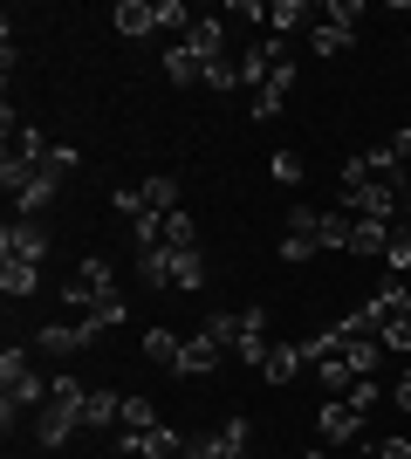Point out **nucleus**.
<instances>
[{"instance_id": "f257e3e1", "label": "nucleus", "mask_w": 411, "mask_h": 459, "mask_svg": "<svg viewBox=\"0 0 411 459\" xmlns=\"http://www.w3.org/2000/svg\"><path fill=\"white\" fill-rule=\"evenodd\" d=\"M0 186L14 192L21 220H41V212L56 206V192H62V172H48L41 158H0Z\"/></svg>"}, {"instance_id": "f03ea898", "label": "nucleus", "mask_w": 411, "mask_h": 459, "mask_svg": "<svg viewBox=\"0 0 411 459\" xmlns=\"http://www.w3.org/2000/svg\"><path fill=\"white\" fill-rule=\"evenodd\" d=\"M48 384H56V404H41L35 439H41V446H69V439L82 432V404H90V391H82L69 370H62V377H48Z\"/></svg>"}, {"instance_id": "7ed1b4c3", "label": "nucleus", "mask_w": 411, "mask_h": 459, "mask_svg": "<svg viewBox=\"0 0 411 459\" xmlns=\"http://www.w3.org/2000/svg\"><path fill=\"white\" fill-rule=\"evenodd\" d=\"M62 302L76 308V316H90V308H103V302H117V268H110L103 254H90V261L62 281Z\"/></svg>"}, {"instance_id": "20e7f679", "label": "nucleus", "mask_w": 411, "mask_h": 459, "mask_svg": "<svg viewBox=\"0 0 411 459\" xmlns=\"http://www.w3.org/2000/svg\"><path fill=\"white\" fill-rule=\"evenodd\" d=\"M268 357H274L268 308H261V302H247V308H240V336H234V364H247V370H268Z\"/></svg>"}, {"instance_id": "39448f33", "label": "nucleus", "mask_w": 411, "mask_h": 459, "mask_svg": "<svg viewBox=\"0 0 411 459\" xmlns=\"http://www.w3.org/2000/svg\"><path fill=\"white\" fill-rule=\"evenodd\" d=\"M343 212H350V220H384V227H398V178H371V186L343 192Z\"/></svg>"}, {"instance_id": "423d86ee", "label": "nucleus", "mask_w": 411, "mask_h": 459, "mask_svg": "<svg viewBox=\"0 0 411 459\" xmlns=\"http://www.w3.org/2000/svg\"><path fill=\"white\" fill-rule=\"evenodd\" d=\"M0 261H48V227L41 220H14L0 233Z\"/></svg>"}, {"instance_id": "0eeeda50", "label": "nucleus", "mask_w": 411, "mask_h": 459, "mask_svg": "<svg viewBox=\"0 0 411 459\" xmlns=\"http://www.w3.org/2000/svg\"><path fill=\"white\" fill-rule=\"evenodd\" d=\"M219 364H227V343H213V336L199 329V336H185V350H178V370H172V377H213Z\"/></svg>"}, {"instance_id": "6e6552de", "label": "nucleus", "mask_w": 411, "mask_h": 459, "mask_svg": "<svg viewBox=\"0 0 411 459\" xmlns=\"http://www.w3.org/2000/svg\"><path fill=\"white\" fill-rule=\"evenodd\" d=\"M322 439H330V446H356V439H364V411H356L350 398L322 404Z\"/></svg>"}, {"instance_id": "1a4fd4ad", "label": "nucleus", "mask_w": 411, "mask_h": 459, "mask_svg": "<svg viewBox=\"0 0 411 459\" xmlns=\"http://www.w3.org/2000/svg\"><path fill=\"white\" fill-rule=\"evenodd\" d=\"M288 90H295V62H288V69H274V76H268V90H254V96H247V110H254V124H268V117H281V103H288Z\"/></svg>"}, {"instance_id": "9d476101", "label": "nucleus", "mask_w": 411, "mask_h": 459, "mask_svg": "<svg viewBox=\"0 0 411 459\" xmlns=\"http://www.w3.org/2000/svg\"><path fill=\"white\" fill-rule=\"evenodd\" d=\"M110 425H124V398H117V391H90V404H82V432H110Z\"/></svg>"}, {"instance_id": "9b49d317", "label": "nucleus", "mask_w": 411, "mask_h": 459, "mask_svg": "<svg viewBox=\"0 0 411 459\" xmlns=\"http://www.w3.org/2000/svg\"><path fill=\"white\" fill-rule=\"evenodd\" d=\"M302 370H309V350H302V343H274V357H268L261 377H268V384H295Z\"/></svg>"}, {"instance_id": "f8f14e48", "label": "nucleus", "mask_w": 411, "mask_h": 459, "mask_svg": "<svg viewBox=\"0 0 411 459\" xmlns=\"http://www.w3.org/2000/svg\"><path fill=\"white\" fill-rule=\"evenodd\" d=\"M309 48H315V56H350L356 28H350V21H322V28H309Z\"/></svg>"}, {"instance_id": "ddd939ff", "label": "nucleus", "mask_w": 411, "mask_h": 459, "mask_svg": "<svg viewBox=\"0 0 411 459\" xmlns=\"http://www.w3.org/2000/svg\"><path fill=\"white\" fill-rule=\"evenodd\" d=\"M165 76H172L178 90H193V82H206V62H199L185 41H172V48H165Z\"/></svg>"}, {"instance_id": "4468645a", "label": "nucleus", "mask_w": 411, "mask_h": 459, "mask_svg": "<svg viewBox=\"0 0 411 459\" xmlns=\"http://www.w3.org/2000/svg\"><path fill=\"white\" fill-rule=\"evenodd\" d=\"M41 288V261H0V295H35Z\"/></svg>"}, {"instance_id": "2eb2a0df", "label": "nucleus", "mask_w": 411, "mask_h": 459, "mask_svg": "<svg viewBox=\"0 0 411 459\" xmlns=\"http://www.w3.org/2000/svg\"><path fill=\"white\" fill-rule=\"evenodd\" d=\"M199 281H206V254H199V247H172V288H178V295H193Z\"/></svg>"}, {"instance_id": "dca6fc26", "label": "nucleus", "mask_w": 411, "mask_h": 459, "mask_svg": "<svg viewBox=\"0 0 411 459\" xmlns=\"http://www.w3.org/2000/svg\"><path fill=\"white\" fill-rule=\"evenodd\" d=\"M158 28V0H117V35H151Z\"/></svg>"}, {"instance_id": "f3484780", "label": "nucleus", "mask_w": 411, "mask_h": 459, "mask_svg": "<svg viewBox=\"0 0 411 459\" xmlns=\"http://www.w3.org/2000/svg\"><path fill=\"white\" fill-rule=\"evenodd\" d=\"M185 48H193L199 62H219V56H227V28H219V21H193Z\"/></svg>"}, {"instance_id": "a211bd4d", "label": "nucleus", "mask_w": 411, "mask_h": 459, "mask_svg": "<svg viewBox=\"0 0 411 459\" xmlns=\"http://www.w3.org/2000/svg\"><path fill=\"white\" fill-rule=\"evenodd\" d=\"M137 281L144 288H172V247H137Z\"/></svg>"}, {"instance_id": "6ab92c4d", "label": "nucleus", "mask_w": 411, "mask_h": 459, "mask_svg": "<svg viewBox=\"0 0 411 459\" xmlns=\"http://www.w3.org/2000/svg\"><path fill=\"white\" fill-rule=\"evenodd\" d=\"M343 364H350V377H377V370H384V343H377V336H356V343L343 350Z\"/></svg>"}, {"instance_id": "aec40b11", "label": "nucleus", "mask_w": 411, "mask_h": 459, "mask_svg": "<svg viewBox=\"0 0 411 459\" xmlns=\"http://www.w3.org/2000/svg\"><path fill=\"white\" fill-rule=\"evenodd\" d=\"M350 233H356V220L336 206V212H322V220H315V247H343V254H350Z\"/></svg>"}, {"instance_id": "412c9836", "label": "nucleus", "mask_w": 411, "mask_h": 459, "mask_svg": "<svg viewBox=\"0 0 411 459\" xmlns=\"http://www.w3.org/2000/svg\"><path fill=\"white\" fill-rule=\"evenodd\" d=\"M377 343L398 350V357H411V316H405V308H384V323H377Z\"/></svg>"}, {"instance_id": "4be33fe9", "label": "nucleus", "mask_w": 411, "mask_h": 459, "mask_svg": "<svg viewBox=\"0 0 411 459\" xmlns=\"http://www.w3.org/2000/svg\"><path fill=\"white\" fill-rule=\"evenodd\" d=\"M178 350H185V343H178L172 329H144V357H151L158 370H178Z\"/></svg>"}, {"instance_id": "5701e85b", "label": "nucleus", "mask_w": 411, "mask_h": 459, "mask_svg": "<svg viewBox=\"0 0 411 459\" xmlns=\"http://www.w3.org/2000/svg\"><path fill=\"white\" fill-rule=\"evenodd\" d=\"M391 233H398V227H384V220H356L350 254H384V247H391Z\"/></svg>"}, {"instance_id": "b1692460", "label": "nucleus", "mask_w": 411, "mask_h": 459, "mask_svg": "<svg viewBox=\"0 0 411 459\" xmlns=\"http://www.w3.org/2000/svg\"><path fill=\"white\" fill-rule=\"evenodd\" d=\"M309 21V0H268V28L274 35H288V28H302Z\"/></svg>"}, {"instance_id": "393cba45", "label": "nucleus", "mask_w": 411, "mask_h": 459, "mask_svg": "<svg viewBox=\"0 0 411 459\" xmlns=\"http://www.w3.org/2000/svg\"><path fill=\"white\" fill-rule=\"evenodd\" d=\"M144 206L151 212H178V178H165V172L144 178Z\"/></svg>"}, {"instance_id": "a878e982", "label": "nucleus", "mask_w": 411, "mask_h": 459, "mask_svg": "<svg viewBox=\"0 0 411 459\" xmlns=\"http://www.w3.org/2000/svg\"><path fill=\"white\" fill-rule=\"evenodd\" d=\"M165 247H199V227H193V212H185V206L165 212Z\"/></svg>"}, {"instance_id": "bb28decb", "label": "nucleus", "mask_w": 411, "mask_h": 459, "mask_svg": "<svg viewBox=\"0 0 411 459\" xmlns=\"http://www.w3.org/2000/svg\"><path fill=\"white\" fill-rule=\"evenodd\" d=\"M343 398H350V404H356V411H364V419H371L377 404H384V384H377V377H356V384H350V391H343Z\"/></svg>"}, {"instance_id": "cd10ccee", "label": "nucleus", "mask_w": 411, "mask_h": 459, "mask_svg": "<svg viewBox=\"0 0 411 459\" xmlns=\"http://www.w3.org/2000/svg\"><path fill=\"white\" fill-rule=\"evenodd\" d=\"M35 343H41V350H56V357H69V350H82V336H76V323H69V329H62V323H48V329L35 336Z\"/></svg>"}, {"instance_id": "c85d7f7f", "label": "nucleus", "mask_w": 411, "mask_h": 459, "mask_svg": "<svg viewBox=\"0 0 411 459\" xmlns=\"http://www.w3.org/2000/svg\"><path fill=\"white\" fill-rule=\"evenodd\" d=\"M206 336L234 350V336H240V316H234V308H213V316H206Z\"/></svg>"}, {"instance_id": "c756f323", "label": "nucleus", "mask_w": 411, "mask_h": 459, "mask_svg": "<svg viewBox=\"0 0 411 459\" xmlns=\"http://www.w3.org/2000/svg\"><path fill=\"white\" fill-rule=\"evenodd\" d=\"M213 432H219L227 453H247V446H254V425H247V419H227V425H213Z\"/></svg>"}, {"instance_id": "7c9ffc66", "label": "nucleus", "mask_w": 411, "mask_h": 459, "mask_svg": "<svg viewBox=\"0 0 411 459\" xmlns=\"http://www.w3.org/2000/svg\"><path fill=\"white\" fill-rule=\"evenodd\" d=\"M124 432H158V411L144 398H124Z\"/></svg>"}, {"instance_id": "2f4dec72", "label": "nucleus", "mask_w": 411, "mask_h": 459, "mask_svg": "<svg viewBox=\"0 0 411 459\" xmlns=\"http://www.w3.org/2000/svg\"><path fill=\"white\" fill-rule=\"evenodd\" d=\"M110 206H117L124 220H131V227L144 220V212H151V206H144V186H117V199H110Z\"/></svg>"}, {"instance_id": "473e14b6", "label": "nucleus", "mask_w": 411, "mask_h": 459, "mask_svg": "<svg viewBox=\"0 0 411 459\" xmlns=\"http://www.w3.org/2000/svg\"><path fill=\"white\" fill-rule=\"evenodd\" d=\"M384 268H391V274H405V268H411V227H398V233H391V247H384Z\"/></svg>"}, {"instance_id": "72a5a7b5", "label": "nucleus", "mask_w": 411, "mask_h": 459, "mask_svg": "<svg viewBox=\"0 0 411 459\" xmlns=\"http://www.w3.org/2000/svg\"><path fill=\"white\" fill-rule=\"evenodd\" d=\"M268 172L281 178V186H302V158H295V152H274V158H268Z\"/></svg>"}, {"instance_id": "f704fd0d", "label": "nucleus", "mask_w": 411, "mask_h": 459, "mask_svg": "<svg viewBox=\"0 0 411 459\" xmlns=\"http://www.w3.org/2000/svg\"><path fill=\"white\" fill-rule=\"evenodd\" d=\"M309 254H315V240H309V233H288V240H281V261H288V268H302Z\"/></svg>"}, {"instance_id": "c9c22d12", "label": "nucleus", "mask_w": 411, "mask_h": 459, "mask_svg": "<svg viewBox=\"0 0 411 459\" xmlns=\"http://www.w3.org/2000/svg\"><path fill=\"white\" fill-rule=\"evenodd\" d=\"M315 370H322V384H330V391H350V364H343V357H330V364H315Z\"/></svg>"}, {"instance_id": "e433bc0d", "label": "nucleus", "mask_w": 411, "mask_h": 459, "mask_svg": "<svg viewBox=\"0 0 411 459\" xmlns=\"http://www.w3.org/2000/svg\"><path fill=\"white\" fill-rule=\"evenodd\" d=\"M315 220H322V206H288V233H309L315 240Z\"/></svg>"}, {"instance_id": "4c0bfd02", "label": "nucleus", "mask_w": 411, "mask_h": 459, "mask_svg": "<svg viewBox=\"0 0 411 459\" xmlns=\"http://www.w3.org/2000/svg\"><path fill=\"white\" fill-rule=\"evenodd\" d=\"M28 377V350H0V384Z\"/></svg>"}, {"instance_id": "58836bf2", "label": "nucleus", "mask_w": 411, "mask_h": 459, "mask_svg": "<svg viewBox=\"0 0 411 459\" xmlns=\"http://www.w3.org/2000/svg\"><path fill=\"white\" fill-rule=\"evenodd\" d=\"M227 14H234V21H268V0H234Z\"/></svg>"}, {"instance_id": "ea45409f", "label": "nucleus", "mask_w": 411, "mask_h": 459, "mask_svg": "<svg viewBox=\"0 0 411 459\" xmlns=\"http://www.w3.org/2000/svg\"><path fill=\"white\" fill-rule=\"evenodd\" d=\"M391 404H398V411H411V364L398 370V384H391Z\"/></svg>"}, {"instance_id": "a19ab883", "label": "nucleus", "mask_w": 411, "mask_h": 459, "mask_svg": "<svg viewBox=\"0 0 411 459\" xmlns=\"http://www.w3.org/2000/svg\"><path fill=\"white\" fill-rule=\"evenodd\" d=\"M391 144H398V158H411V124H405V131L391 137Z\"/></svg>"}, {"instance_id": "79ce46f5", "label": "nucleus", "mask_w": 411, "mask_h": 459, "mask_svg": "<svg viewBox=\"0 0 411 459\" xmlns=\"http://www.w3.org/2000/svg\"><path fill=\"white\" fill-rule=\"evenodd\" d=\"M398 308H405V316H411V281H405V295H398Z\"/></svg>"}, {"instance_id": "37998d69", "label": "nucleus", "mask_w": 411, "mask_h": 459, "mask_svg": "<svg viewBox=\"0 0 411 459\" xmlns=\"http://www.w3.org/2000/svg\"><path fill=\"white\" fill-rule=\"evenodd\" d=\"M398 14H405V41H411V7H398Z\"/></svg>"}, {"instance_id": "c03bdc74", "label": "nucleus", "mask_w": 411, "mask_h": 459, "mask_svg": "<svg viewBox=\"0 0 411 459\" xmlns=\"http://www.w3.org/2000/svg\"><path fill=\"white\" fill-rule=\"evenodd\" d=\"M302 459H330V453H302Z\"/></svg>"}, {"instance_id": "a18cd8bd", "label": "nucleus", "mask_w": 411, "mask_h": 459, "mask_svg": "<svg viewBox=\"0 0 411 459\" xmlns=\"http://www.w3.org/2000/svg\"><path fill=\"white\" fill-rule=\"evenodd\" d=\"M405 439H411V432H405Z\"/></svg>"}]
</instances>
